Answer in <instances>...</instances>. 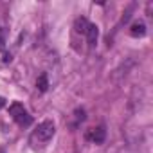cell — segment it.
I'll use <instances>...</instances> for the list:
<instances>
[{"mask_svg": "<svg viewBox=\"0 0 153 153\" xmlns=\"http://www.w3.org/2000/svg\"><path fill=\"white\" fill-rule=\"evenodd\" d=\"M2 59H4V63H9L13 58H11V54H4V58H2Z\"/></svg>", "mask_w": 153, "mask_h": 153, "instance_id": "cell-9", "label": "cell"}, {"mask_svg": "<svg viewBox=\"0 0 153 153\" xmlns=\"http://www.w3.org/2000/svg\"><path fill=\"white\" fill-rule=\"evenodd\" d=\"M6 106V99L4 97H0V108H4Z\"/></svg>", "mask_w": 153, "mask_h": 153, "instance_id": "cell-10", "label": "cell"}, {"mask_svg": "<svg viewBox=\"0 0 153 153\" xmlns=\"http://www.w3.org/2000/svg\"><path fill=\"white\" fill-rule=\"evenodd\" d=\"M6 47V36H4V31L0 29V51H4Z\"/></svg>", "mask_w": 153, "mask_h": 153, "instance_id": "cell-8", "label": "cell"}, {"mask_svg": "<svg viewBox=\"0 0 153 153\" xmlns=\"http://www.w3.org/2000/svg\"><path fill=\"white\" fill-rule=\"evenodd\" d=\"M130 34H131L133 38H142V36L146 34V25H144L142 22H135V24H131V27H130Z\"/></svg>", "mask_w": 153, "mask_h": 153, "instance_id": "cell-4", "label": "cell"}, {"mask_svg": "<svg viewBox=\"0 0 153 153\" xmlns=\"http://www.w3.org/2000/svg\"><path fill=\"white\" fill-rule=\"evenodd\" d=\"M74 29H76V33H81V34H85L87 33V29H88V20L87 18H78L74 22Z\"/></svg>", "mask_w": 153, "mask_h": 153, "instance_id": "cell-6", "label": "cell"}, {"mask_svg": "<svg viewBox=\"0 0 153 153\" xmlns=\"http://www.w3.org/2000/svg\"><path fill=\"white\" fill-rule=\"evenodd\" d=\"M105 137H106L105 126H97V128L94 130V133H92V140H94L96 144H103V142H105Z\"/></svg>", "mask_w": 153, "mask_h": 153, "instance_id": "cell-5", "label": "cell"}, {"mask_svg": "<svg viewBox=\"0 0 153 153\" xmlns=\"http://www.w3.org/2000/svg\"><path fill=\"white\" fill-rule=\"evenodd\" d=\"M54 131H56V128H54V123L52 121H43V123H40L38 124V128L31 133V137H29V142H31V148L33 149H43L45 146H47V142L52 139V135H54Z\"/></svg>", "mask_w": 153, "mask_h": 153, "instance_id": "cell-1", "label": "cell"}, {"mask_svg": "<svg viewBox=\"0 0 153 153\" xmlns=\"http://www.w3.org/2000/svg\"><path fill=\"white\" fill-rule=\"evenodd\" d=\"M85 36H87V40H88L90 45H96V43H97V38H99V29H97V25H96V24H88V29H87Z\"/></svg>", "mask_w": 153, "mask_h": 153, "instance_id": "cell-3", "label": "cell"}, {"mask_svg": "<svg viewBox=\"0 0 153 153\" xmlns=\"http://www.w3.org/2000/svg\"><path fill=\"white\" fill-rule=\"evenodd\" d=\"M9 115H11L13 121H15L16 124H20V126H29V124L33 123V117L27 114V110H25L24 105H20V103H13V105L9 106Z\"/></svg>", "mask_w": 153, "mask_h": 153, "instance_id": "cell-2", "label": "cell"}, {"mask_svg": "<svg viewBox=\"0 0 153 153\" xmlns=\"http://www.w3.org/2000/svg\"><path fill=\"white\" fill-rule=\"evenodd\" d=\"M36 88H38L40 92H47V88H49V81H47V74H42L40 78H38V81H36Z\"/></svg>", "mask_w": 153, "mask_h": 153, "instance_id": "cell-7", "label": "cell"}]
</instances>
